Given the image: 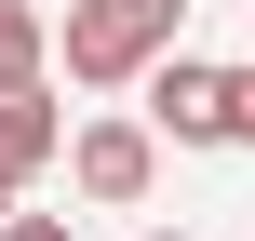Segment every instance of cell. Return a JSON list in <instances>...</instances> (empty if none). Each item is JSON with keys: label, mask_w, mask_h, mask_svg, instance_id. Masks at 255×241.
I'll list each match as a JSON object with an SVG mask.
<instances>
[{"label": "cell", "mask_w": 255, "mask_h": 241, "mask_svg": "<svg viewBox=\"0 0 255 241\" xmlns=\"http://www.w3.org/2000/svg\"><path fill=\"white\" fill-rule=\"evenodd\" d=\"M175 27H188V0H67L54 54H67L81 94H134V80L175 54Z\"/></svg>", "instance_id": "6da1fadb"}, {"label": "cell", "mask_w": 255, "mask_h": 241, "mask_svg": "<svg viewBox=\"0 0 255 241\" xmlns=\"http://www.w3.org/2000/svg\"><path fill=\"white\" fill-rule=\"evenodd\" d=\"M67 188H81L94 215H134V201L161 188V134H148V121H121V107H108V121H81V134H67Z\"/></svg>", "instance_id": "7a4b0ae2"}, {"label": "cell", "mask_w": 255, "mask_h": 241, "mask_svg": "<svg viewBox=\"0 0 255 241\" xmlns=\"http://www.w3.org/2000/svg\"><path fill=\"white\" fill-rule=\"evenodd\" d=\"M134 94H148V134H175V148H215V67H202V54H161Z\"/></svg>", "instance_id": "3957f363"}, {"label": "cell", "mask_w": 255, "mask_h": 241, "mask_svg": "<svg viewBox=\"0 0 255 241\" xmlns=\"http://www.w3.org/2000/svg\"><path fill=\"white\" fill-rule=\"evenodd\" d=\"M54 148H67V107H54V80H13V94H0V174L27 188Z\"/></svg>", "instance_id": "277c9868"}, {"label": "cell", "mask_w": 255, "mask_h": 241, "mask_svg": "<svg viewBox=\"0 0 255 241\" xmlns=\"http://www.w3.org/2000/svg\"><path fill=\"white\" fill-rule=\"evenodd\" d=\"M13 80H54V13L40 0H0V94Z\"/></svg>", "instance_id": "5b68a950"}, {"label": "cell", "mask_w": 255, "mask_h": 241, "mask_svg": "<svg viewBox=\"0 0 255 241\" xmlns=\"http://www.w3.org/2000/svg\"><path fill=\"white\" fill-rule=\"evenodd\" d=\"M215 148H255V67H215Z\"/></svg>", "instance_id": "8992f818"}, {"label": "cell", "mask_w": 255, "mask_h": 241, "mask_svg": "<svg viewBox=\"0 0 255 241\" xmlns=\"http://www.w3.org/2000/svg\"><path fill=\"white\" fill-rule=\"evenodd\" d=\"M0 241H81V228H67V215H27V201H13V215H0Z\"/></svg>", "instance_id": "52a82bcc"}, {"label": "cell", "mask_w": 255, "mask_h": 241, "mask_svg": "<svg viewBox=\"0 0 255 241\" xmlns=\"http://www.w3.org/2000/svg\"><path fill=\"white\" fill-rule=\"evenodd\" d=\"M13 201H27V188H13V174H0V215H13Z\"/></svg>", "instance_id": "ba28073f"}, {"label": "cell", "mask_w": 255, "mask_h": 241, "mask_svg": "<svg viewBox=\"0 0 255 241\" xmlns=\"http://www.w3.org/2000/svg\"><path fill=\"white\" fill-rule=\"evenodd\" d=\"M148 241H188V228H148Z\"/></svg>", "instance_id": "9c48e42d"}]
</instances>
